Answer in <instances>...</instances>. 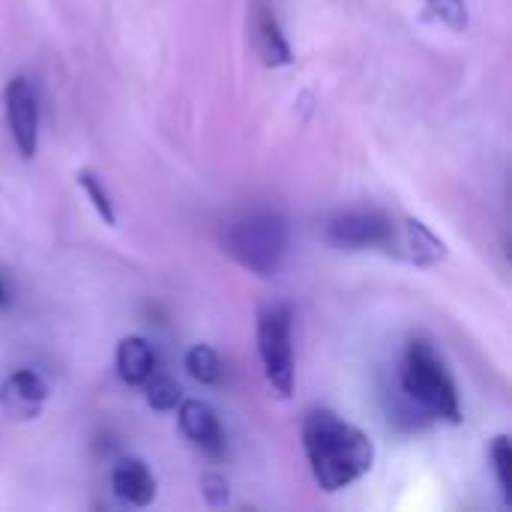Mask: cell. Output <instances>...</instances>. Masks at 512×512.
Listing matches in <instances>:
<instances>
[{
    "mask_svg": "<svg viewBox=\"0 0 512 512\" xmlns=\"http://www.w3.org/2000/svg\"><path fill=\"white\" fill-rule=\"evenodd\" d=\"M156 369V354L147 339L141 336H126L117 345V372L129 387H141Z\"/></svg>",
    "mask_w": 512,
    "mask_h": 512,
    "instance_id": "11",
    "label": "cell"
},
{
    "mask_svg": "<svg viewBox=\"0 0 512 512\" xmlns=\"http://www.w3.org/2000/svg\"><path fill=\"white\" fill-rule=\"evenodd\" d=\"M186 369H189V375H192L198 384L213 387V384L222 381V360H219V354H216L213 348H207V345H195V348L186 354Z\"/></svg>",
    "mask_w": 512,
    "mask_h": 512,
    "instance_id": "13",
    "label": "cell"
},
{
    "mask_svg": "<svg viewBox=\"0 0 512 512\" xmlns=\"http://www.w3.org/2000/svg\"><path fill=\"white\" fill-rule=\"evenodd\" d=\"M3 102H6V123L18 153L24 159H33L39 147V102L30 81L21 75L12 78L3 90Z\"/></svg>",
    "mask_w": 512,
    "mask_h": 512,
    "instance_id": "6",
    "label": "cell"
},
{
    "mask_svg": "<svg viewBox=\"0 0 512 512\" xmlns=\"http://www.w3.org/2000/svg\"><path fill=\"white\" fill-rule=\"evenodd\" d=\"M45 399H48V387L33 369L12 372L0 387V402L6 408V414L15 420H33L42 411Z\"/></svg>",
    "mask_w": 512,
    "mask_h": 512,
    "instance_id": "9",
    "label": "cell"
},
{
    "mask_svg": "<svg viewBox=\"0 0 512 512\" xmlns=\"http://www.w3.org/2000/svg\"><path fill=\"white\" fill-rule=\"evenodd\" d=\"M489 459H492V465H495V474H498L501 492H504V498H507V504H510L512 501V447L507 435L495 438Z\"/></svg>",
    "mask_w": 512,
    "mask_h": 512,
    "instance_id": "16",
    "label": "cell"
},
{
    "mask_svg": "<svg viewBox=\"0 0 512 512\" xmlns=\"http://www.w3.org/2000/svg\"><path fill=\"white\" fill-rule=\"evenodd\" d=\"M402 390L411 402H417L426 414L462 423V405L450 372L444 369L435 348L423 339L411 342L402 357Z\"/></svg>",
    "mask_w": 512,
    "mask_h": 512,
    "instance_id": "3",
    "label": "cell"
},
{
    "mask_svg": "<svg viewBox=\"0 0 512 512\" xmlns=\"http://www.w3.org/2000/svg\"><path fill=\"white\" fill-rule=\"evenodd\" d=\"M303 450L315 483L330 495L363 480L375 462V447L369 435L327 408H315L306 414Z\"/></svg>",
    "mask_w": 512,
    "mask_h": 512,
    "instance_id": "1",
    "label": "cell"
},
{
    "mask_svg": "<svg viewBox=\"0 0 512 512\" xmlns=\"http://www.w3.org/2000/svg\"><path fill=\"white\" fill-rule=\"evenodd\" d=\"M219 243L243 270L270 279L282 270V261L291 246L288 219L270 207L243 210L234 219L222 222Z\"/></svg>",
    "mask_w": 512,
    "mask_h": 512,
    "instance_id": "2",
    "label": "cell"
},
{
    "mask_svg": "<svg viewBox=\"0 0 512 512\" xmlns=\"http://www.w3.org/2000/svg\"><path fill=\"white\" fill-rule=\"evenodd\" d=\"M396 219L381 210H348L327 222V240L336 249H387Z\"/></svg>",
    "mask_w": 512,
    "mask_h": 512,
    "instance_id": "5",
    "label": "cell"
},
{
    "mask_svg": "<svg viewBox=\"0 0 512 512\" xmlns=\"http://www.w3.org/2000/svg\"><path fill=\"white\" fill-rule=\"evenodd\" d=\"M426 3H429L432 15L444 27H450L456 33H462L468 27V6H465V0H426Z\"/></svg>",
    "mask_w": 512,
    "mask_h": 512,
    "instance_id": "17",
    "label": "cell"
},
{
    "mask_svg": "<svg viewBox=\"0 0 512 512\" xmlns=\"http://www.w3.org/2000/svg\"><path fill=\"white\" fill-rule=\"evenodd\" d=\"M258 51H261L267 66H288L294 60L291 45L282 36V27H279V21L273 18L270 9H264L261 18H258Z\"/></svg>",
    "mask_w": 512,
    "mask_h": 512,
    "instance_id": "12",
    "label": "cell"
},
{
    "mask_svg": "<svg viewBox=\"0 0 512 512\" xmlns=\"http://www.w3.org/2000/svg\"><path fill=\"white\" fill-rule=\"evenodd\" d=\"M258 354L264 375L279 396L294 393V348H291V309L285 303L264 306L258 315Z\"/></svg>",
    "mask_w": 512,
    "mask_h": 512,
    "instance_id": "4",
    "label": "cell"
},
{
    "mask_svg": "<svg viewBox=\"0 0 512 512\" xmlns=\"http://www.w3.org/2000/svg\"><path fill=\"white\" fill-rule=\"evenodd\" d=\"M111 489L129 507H150L153 498H156V477L150 474V468L144 462L126 459V462H120L114 468Z\"/></svg>",
    "mask_w": 512,
    "mask_h": 512,
    "instance_id": "10",
    "label": "cell"
},
{
    "mask_svg": "<svg viewBox=\"0 0 512 512\" xmlns=\"http://www.w3.org/2000/svg\"><path fill=\"white\" fill-rule=\"evenodd\" d=\"M144 384H147V405L153 411H174L183 402L180 384L168 375H150Z\"/></svg>",
    "mask_w": 512,
    "mask_h": 512,
    "instance_id": "14",
    "label": "cell"
},
{
    "mask_svg": "<svg viewBox=\"0 0 512 512\" xmlns=\"http://www.w3.org/2000/svg\"><path fill=\"white\" fill-rule=\"evenodd\" d=\"M78 186L87 192L90 204L96 207V213L105 219V225H117V213H114V204H111V195L105 192V186L99 183V177L93 171H78Z\"/></svg>",
    "mask_w": 512,
    "mask_h": 512,
    "instance_id": "15",
    "label": "cell"
},
{
    "mask_svg": "<svg viewBox=\"0 0 512 512\" xmlns=\"http://www.w3.org/2000/svg\"><path fill=\"white\" fill-rule=\"evenodd\" d=\"M387 252L402 258V261H408V264H417V267H435L438 261L447 258L444 240H438L420 219L396 222Z\"/></svg>",
    "mask_w": 512,
    "mask_h": 512,
    "instance_id": "7",
    "label": "cell"
},
{
    "mask_svg": "<svg viewBox=\"0 0 512 512\" xmlns=\"http://www.w3.org/2000/svg\"><path fill=\"white\" fill-rule=\"evenodd\" d=\"M201 495L210 507H225L228 504V480L222 474H204L201 477Z\"/></svg>",
    "mask_w": 512,
    "mask_h": 512,
    "instance_id": "18",
    "label": "cell"
},
{
    "mask_svg": "<svg viewBox=\"0 0 512 512\" xmlns=\"http://www.w3.org/2000/svg\"><path fill=\"white\" fill-rule=\"evenodd\" d=\"M3 309H9V291H6V282H3V276H0V312Z\"/></svg>",
    "mask_w": 512,
    "mask_h": 512,
    "instance_id": "19",
    "label": "cell"
},
{
    "mask_svg": "<svg viewBox=\"0 0 512 512\" xmlns=\"http://www.w3.org/2000/svg\"><path fill=\"white\" fill-rule=\"evenodd\" d=\"M180 429L183 435L213 462H219L225 456V432L219 426L216 411L201 402V399H186L180 402Z\"/></svg>",
    "mask_w": 512,
    "mask_h": 512,
    "instance_id": "8",
    "label": "cell"
}]
</instances>
